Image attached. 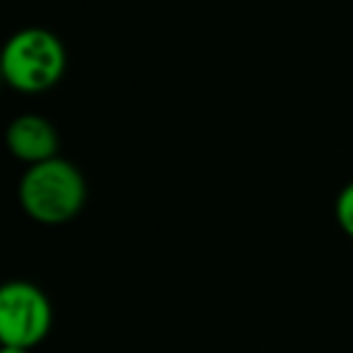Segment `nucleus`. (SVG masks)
Masks as SVG:
<instances>
[{"mask_svg":"<svg viewBox=\"0 0 353 353\" xmlns=\"http://www.w3.org/2000/svg\"><path fill=\"white\" fill-rule=\"evenodd\" d=\"M17 196L25 213L44 225L68 223L83 211L88 187L73 162L63 157L32 165L22 174Z\"/></svg>","mask_w":353,"mask_h":353,"instance_id":"f257e3e1","label":"nucleus"},{"mask_svg":"<svg viewBox=\"0 0 353 353\" xmlns=\"http://www.w3.org/2000/svg\"><path fill=\"white\" fill-rule=\"evenodd\" d=\"M65 46L44 27H27L6 41L0 56L3 78L12 90L37 94L51 90L65 73Z\"/></svg>","mask_w":353,"mask_h":353,"instance_id":"f03ea898","label":"nucleus"},{"mask_svg":"<svg viewBox=\"0 0 353 353\" xmlns=\"http://www.w3.org/2000/svg\"><path fill=\"white\" fill-rule=\"evenodd\" d=\"M54 312L39 285L10 281L0 288V341L3 346L34 348L51 332Z\"/></svg>","mask_w":353,"mask_h":353,"instance_id":"7ed1b4c3","label":"nucleus"},{"mask_svg":"<svg viewBox=\"0 0 353 353\" xmlns=\"http://www.w3.org/2000/svg\"><path fill=\"white\" fill-rule=\"evenodd\" d=\"M6 141L12 157L27 162L30 167L59 157V131L54 128V123L46 121L39 114H22V117L12 119Z\"/></svg>","mask_w":353,"mask_h":353,"instance_id":"20e7f679","label":"nucleus"},{"mask_svg":"<svg viewBox=\"0 0 353 353\" xmlns=\"http://www.w3.org/2000/svg\"><path fill=\"white\" fill-rule=\"evenodd\" d=\"M336 223L343 232L353 240V182L339 192L336 196Z\"/></svg>","mask_w":353,"mask_h":353,"instance_id":"39448f33","label":"nucleus"},{"mask_svg":"<svg viewBox=\"0 0 353 353\" xmlns=\"http://www.w3.org/2000/svg\"><path fill=\"white\" fill-rule=\"evenodd\" d=\"M0 353H30V348H20V346H3Z\"/></svg>","mask_w":353,"mask_h":353,"instance_id":"423d86ee","label":"nucleus"}]
</instances>
